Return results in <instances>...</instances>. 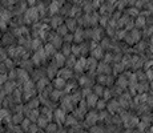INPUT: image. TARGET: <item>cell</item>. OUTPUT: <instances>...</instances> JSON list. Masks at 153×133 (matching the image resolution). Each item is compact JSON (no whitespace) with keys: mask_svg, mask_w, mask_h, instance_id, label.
<instances>
[{"mask_svg":"<svg viewBox=\"0 0 153 133\" xmlns=\"http://www.w3.org/2000/svg\"><path fill=\"white\" fill-rule=\"evenodd\" d=\"M24 114L22 113V112H19V113H16V114H13L12 116V121L15 124H22L23 123V120H24Z\"/></svg>","mask_w":153,"mask_h":133,"instance_id":"2e32d148","label":"cell"},{"mask_svg":"<svg viewBox=\"0 0 153 133\" xmlns=\"http://www.w3.org/2000/svg\"><path fill=\"white\" fill-rule=\"evenodd\" d=\"M8 117V112L5 111V109H3V111H0V120H5Z\"/></svg>","mask_w":153,"mask_h":133,"instance_id":"44dd1931","label":"cell"},{"mask_svg":"<svg viewBox=\"0 0 153 133\" xmlns=\"http://www.w3.org/2000/svg\"><path fill=\"white\" fill-rule=\"evenodd\" d=\"M28 133H36L37 132V126L36 125H29V128H28Z\"/></svg>","mask_w":153,"mask_h":133,"instance_id":"7402d4cb","label":"cell"},{"mask_svg":"<svg viewBox=\"0 0 153 133\" xmlns=\"http://www.w3.org/2000/svg\"><path fill=\"white\" fill-rule=\"evenodd\" d=\"M57 77H61L63 80H69V79H72L73 77V71L72 69H69V68H65V67H63L60 71H57Z\"/></svg>","mask_w":153,"mask_h":133,"instance_id":"6da1fadb","label":"cell"},{"mask_svg":"<svg viewBox=\"0 0 153 133\" xmlns=\"http://www.w3.org/2000/svg\"><path fill=\"white\" fill-rule=\"evenodd\" d=\"M43 51H44V53H45V56H55L56 55V49L51 43H47L45 47L43 48Z\"/></svg>","mask_w":153,"mask_h":133,"instance_id":"9c48e42d","label":"cell"},{"mask_svg":"<svg viewBox=\"0 0 153 133\" xmlns=\"http://www.w3.org/2000/svg\"><path fill=\"white\" fill-rule=\"evenodd\" d=\"M151 45H153V35H152V37H151Z\"/></svg>","mask_w":153,"mask_h":133,"instance_id":"cb8c5ba5","label":"cell"},{"mask_svg":"<svg viewBox=\"0 0 153 133\" xmlns=\"http://www.w3.org/2000/svg\"><path fill=\"white\" fill-rule=\"evenodd\" d=\"M134 28H136V29L145 28V16L139 15V16L136 17V22H134Z\"/></svg>","mask_w":153,"mask_h":133,"instance_id":"30bf717a","label":"cell"},{"mask_svg":"<svg viewBox=\"0 0 153 133\" xmlns=\"http://www.w3.org/2000/svg\"><path fill=\"white\" fill-rule=\"evenodd\" d=\"M76 64V57L75 56H68V57H65V68H69V69H72L73 67H75Z\"/></svg>","mask_w":153,"mask_h":133,"instance_id":"4fadbf2b","label":"cell"},{"mask_svg":"<svg viewBox=\"0 0 153 133\" xmlns=\"http://www.w3.org/2000/svg\"><path fill=\"white\" fill-rule=\"evenodd\" d=\"M85 121H87L88 125H93L96 124V121H99V113L95 111H91L85 114Z\"/></svg>","mask_w":153,"mask_h":133,"instance_id":"7a4b0ae2","label":"cell"},{"mask_svg":"<svg viewBox=\"0 0 153 133\" xmlns=\"http://www.w3.org/2000/svg\"><path fill=\"white\" fill-rule=\"evenodd\" d=\"M53 87H55L56 91H61V89H64V88L67 87V81L65 80H63L61 77H57V79L53 80Z\"/></svg>","mask_w":153,"mask_h":133,"instance_id":"ba28073f","label":"cell"},{"mask_svg":"<svg viewBox=\"0 0 153 133\" xmlns=\"http://www.w3.org/2000/svg\"><path fill=\"white\" fill-rule=\"evenodd\" d=\"M13 40H15L13 33H10V32H7V33H4V36H3L1 43L3 44H7V45H8V44H12Z\"/></svg>","mask_w":153,"mask_h":133,"instance_id":"7c38bea8","label":"cell"},{"mask_svg":"<svg viewBox=\"0 0 153 133\" xmlns=\"http://www.w3.org/2000/svg\"><path fill=\"white\" fill-rule=\"evenodd\" d=\"M13 89H15V82H12V81H10V82H5V87H4L5 93H11Z\"/></svg>","mask_w":153,"mask_h":133,"instance_id":"ac0fdd59","label":"cell"},{"mask_svg":"<svg viewBox=\"0 0 153 133\" xmlns=\"http://www.w3.org/2000/svg\"><path fill=\"white\" fill-rule=\"evenodd\" d=\"M96 108H97L99 111H105V109H107V101L99 99L97 103H96Z\"/></svg>","mask_w":153,"mask_h":133,"instance_id":"e0dca14e","label":"cell"},{"mask_svg":"<svg viewBox=\"0 0 153 133\" xmlns=\"http://www.w3.org/2000/svg\"><path fill=\"white\" fill-rule=\"evenodd\" d=\"M149 88L153 91V81H151V84H149Z\"/></svg>","mask_w":153,"mask_h":133,"instance_id":"603a6c76","label":"cell"},{"mask_svg":"<svg viewBox=\"0 0 153 133\" xmlns=\"http://www.w3.org/2000/svg\"><path fill=\"white\" fill-rule=\"evenodd\" d=\"M65 112L63 109H56L55 111V120L56 121H60V123H64L65 121Z\"/></svg>","mask_w":153,"mask_h":133,"instance_id":"8fae6325","label":"cell"},{"mask_svg":"<svg viewBox=\"0 0 153 133\" xmlns=\"http://www.w3.org/2000/svg\"><path fill=\"white\" fill-rule=\"evenodd\" d=\"M97 100H99V97L96 96V94H93V93L85 96V103H87V106H89V108H93V106H96V103H97Z\"/></svg>","mask_w":153,"mask_h":133,"instance_id":"5b68a950","label":"cell"},{"mask_svg":"<svg viewBox=\"0 0 153 133\" xmlns=\"http://www.w3.org/2000/svg\"><path fill=\"white\" fill-rule=\"evenodd\" d=\"M91 57L96 59V60H99V59H102V57H104V51H102V49L97 45L96 48H93L92 51H91Z\"/></svg>","mask_w":153,"mask_h":133,"instance_id":"52a82bcc","label":"cell"},{"mask_svg":"<svg viewBox=\"0 0 153 133\" xmlns=\"http://www.w3.org/2000/svg\"><path fill=\"white\" fill-rule=\"evenodd\" d=\"M63 41L64 43H67V44H72L73 43V33H71V32L69 33H67L65 36L63 37Z\"/></svg>","mask_w":153,"mask_h":133,"instance_id":"ffe728a7","label":"cell"},{"mask_svg":"<svg viewBox=\"0 0 153 133\" xmlns=\"http://www.w3.org/2000/svg\"><path fill=\"white\" fill-rule=\"evenodd\" d=\"M64 25H65L67 29L71 31L72 33H73V31H76V29H77V22H76L75 17H68V19H65Z\"/></svg>","mask_w":153,"mask_h":133,"instance_id":"277c9868","label":"cell"},{"mask_svg":"<svg viewBox=\"0 0 153 133\" xmlns=\"http://www.w3.org/2000/svg\"><path fill=\"white\" fill-rule=\"evenodd\" d=\"M49 43H51L52 45L55 47V49H60L61 45L64 44V41H63V37H60L59 35H55V36L52 37V40L49 41Z\"/></svg>","mask_w":153,"mask_h":133,"instance_id":"8992f818","label":"cell"},{"mask_svg":"<svg viewBox=\"0 0 153 133\" xmlns=\"http://www.w3.org/2000/svg\"><path fill=\"white\" fill-rule=\"evenodd\" d=\"M63 20L64 19L60 15H53V16H51V19H49V24H51L52 28H59L61 24H64Z\"/></svg>","mask_w":153,"mask_h":133,"instance_id":"3957f363","label":"cell"},{"mask_svg":"<svg viewBox=\"0 0 153 133\" xmlns=\"http://www.w3.org/2000/svg\"><path fill=\"white\" fill-rule=\"evenodd\" d=\"M105 88L102 87L101 84H95L93 85V94H96V96H102V93H104Z\"/></svg>","mask_w":153,"mask_h":133,"instance_id":"5bb4252c","label":"cell"},{"mask_svg":"<svg viewBox=\"0 0 153 133\" xmlns=\"http://www.w3.org/2000/svg\"><path fill=\"white\" fill-rule=\"evenodd\" d=\"M45 128H47V132L48 133H57V125H56V124H49Z\"/></svg>","mask_w":153,"mask_h":133,"instance_id":"d6986e66","label":"cell"},{"mask_svg":"<svg viewBox=\"0 0 153 133\" xmlns=\"http://www.w3.org/2000/svg\"><path fill=\"white\" fill-rule=\"evenodd\" d=\"M67 33H69V31L67 29V27L64 25V24H61L59 28H56V35H59L60 37H64Z\"/></svg>","mask_w":153,"mask_h":133,"instance_id":"9a60e30c","label":"cell"}]
</instances>
